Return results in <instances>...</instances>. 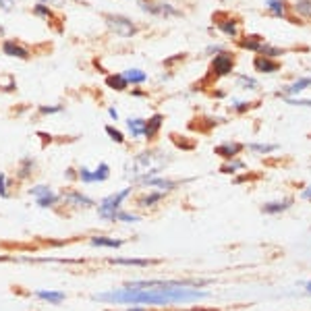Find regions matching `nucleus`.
Segmentation results:
<instances>
[{
	"label": "nucleus",
	"mask_w": 311,
	"mask_h": 311,
	"mask_svg": "<svg viewBox=\"0 0 311 311\" xmlns=\"http://www.w3.org/2000/svg\"><path fill=\"white\" fill-rule=\"evenodd\" d=\"M294 12L303 19H311V0H296L294 2Z\"/></svg>",
	"instance_id": "nucleus-23"
},
{
	"label": "nucleus",
	"mask_w": 311,
	"mask_h": 311,
	"mask_svg": "<svg viewBox=\"0 0 311 311\" xmlns=\"http://www.w3.org/2000/svg\"><path fill=\"white\" fill-rule=\"evenodd\" d=\"M292 202L290 200H284V202H274V204H266L262 208L264 214H278V212H284Z\"/></svg>",
	"instance_id": "nucleus-24"
},
{
	"label": "nucleus",
	"mask_w": 311,
	"mask_h": 311,
	"mask_svg": "<svg viewBox=\"0 0 311 311\" xmlns=\"http://www.w3.org/2000/svg\"><path fill=\"white\" fill-rule=\"evenodd\" d=\"M2 52H4L6 56H10V58H21V60L32 58L30 50H27L25 46H21L19 42H15V40H4V42H2Z\"/></svg>",
	"instance_id": "nucleus-7"
},
{
	"label": "nucleus",
	"mask_w": 311,
	"mask_h": 311,
	"mask_svg": "<svg viewBox=\"0 0 311 311\" xmlns=\"http://www.w3.org/2000/svg\"><path fill=\"white\" fill-rule=\"evenodd\" d=\"M260 54L262 56H268V58H274V56H282V54H284V50H282V48H274L270 44H264L262 50H260Z\"/></svg>",
	"instance_id": "nucleus-32"
},
{
	"label": "nucleus",
	"mask_w": 311,
	"mask_h": 311,
	"mask_svg": "<svg viewBox=\"0 0 311 311\" xmlns=\"http://www.w3.org/2000/svg\"><path fill=\"white\" fill-rule=\"evenodd\" d=\"M241 150H243L241 144H236V141H226V144L218 146L214 152H216V156H222V158H226V160H232L234 156H238Z\"/></svg>",
	"instance_id": "nucleus-11"
},
{
	"label": "nucleus",
	"mask_w": 311,
	"mask_h": 311,
	"mask_svg": "<svg viewBox=\"0 0 311 311\" xmlns=\"http://www.w3.org/2000/svg\"><path fill=\"white\" fill-rule=\"evenodd\" d=\"M122 75H124L126 81H129V83H135V86H139V83H144V81L148 79V75H146L141 68H126Z\"/></svg>",
	"instance_id": "nucleus-21"
},
{
	"label": "nucleus",
	"mask_w": 311,
	"mask_h": 311,
	"mask_svg": "<svg viewBox=\"0 0 311 311\" xmlns=\"http://www.w3.org/2000/svg\"><path fill=\"white\" fill-rule=\"evenodd\" d=\"M234 66V58L230 54H226V52H220L214 56V60H212V73H214L216 77H224V75H228L230 70Z\"/></svg>",
	"instance_id": "nucleus-5"
},
{
	"label": "nucleus",
	"mask_w": 311,
	"mask_h": 311,
	"mask_svg": "<svg viewBox=\"0 0 311 311\" xmlns=\"http://www.w3.org/2000/svg\"><path fill=\"white\" fill-rule=\"evenodd\" d=\"M168 158L166 154L158 152V150H148V152H141L137 154L135 158L126 164V176L133 178L135 182H141L146 178H152L158 174L162 168L166 166Z\"/></svg>",
	"instance_id": "nucleus-2"
},
{
	"label": "nucleus",
	"mask_w": 311,
	"mask_h": 311,
	"mask_svg": "<svg viewBox=\"0 0 311 311\" xmlns=\"http://www.w3.org/2000/svg\"><path fill=\"white\" fill-rule=\"evenodd\" d=\"M253 66H256L258 73H276L280 68V62L268 58V56H256V60H253Z\"/></svg>",
	"instance_id": "nucleus-10"
},
{
	"label": "nucleus",
	"mask_w": 311,
	"mask_h": 311,
	"mask_svg": "<svg viewBox=\"0 0 311 311\" xmlns=\"http://www.w3.org/2000/svg\"><path fill=\"white\" fill-rule=\"evenodd\" d=\"M238 46L243 50H251V52H260L264 46V40L260 36H247L243 40H238Z\"/></svg>",
	"instance_id": "nucleus-17"
},
{
	"label": "nucleus",
	"mask_w": 311,
	"mask_h": 311,
	"mask_svg": "<svg viewBox=\"0 0 311 311\" xmlns=\"http://www.w3.org/2000/svg\"><path fill=\"white\" fill-rule=\"evenodd\" d=\"M106 86L114 92H124L129 88V81L124 79L122 73H110V75H106Z\"/></svg>",
	"instance_id": "nucleus-13"
},
{
	"label": "nucleus",
	"mask_w": 311,
	"mask_h": 311,
	"mask_svg": "<svg viewBox=\"0 0 311 311\" xmlns=\"http://www.w3.org/2000/svg\"><path fill=\"white\" fill-rule=\"evenodd\" d=\"M162 122H164V116L162 114H154L146 120V131H144V137H148L150 141L156 139V135H158V131L162 129Z\"/></svg>",
	"instance_id": "nucleus-12"
},
{
	"label": "nucleus",
	"mask_w": 311,
	"mask_h": 311,
	"mask_svg": "<svg viewBox=\"0 0 311 311\" xmlns=\"http://www.w3.org/2000/svg\"><path fill=\"white\" fill-rule=\"evenodd\" d=\"M112 220H116V222H139V216L135 214H129V212H114V216H112Z\"/></svg>",
	"instance_id": "nucleus-33"
},
{
	"label": "nucleus",
	"mask_w": 311,
	"mask_h": 311,
	"mask_svg": "<svg viewBox=\"0 0 311 311\" xmlns=\"http://www.w3.org/2000/svg\"><path fill=\"white\" fill-rule=\"evenodd\" d=\"M214 23L218 25V30L228 36V38H238V23L234 19H230L228 15H222V12H218V15H214Z\"/></svg>",
	"instance_id": "nucleus-6"
},
{
	"label": "nucleus",
	"mask_w": 311,
	"mask_h": 311,
	"mask_svg": "<svg viewBox=\"0 0 311 311\" xmlns=\"http://www.w3.org/2000/svg\"><path fill=\"white\" fill-rule=\"evenodd\" d=\"M238 81H241L247 90H249V88H258V81L251 79V77H247V75H241V77H238Z\"/></svg>",
	"instance_id": "nucleus-39"
},
{
	"label": "nucleus",
	"mask_w": 311,
	"mask_h": 311,
	"mask_svg": "<svg viewBox=\"0 0 311 311\" xmlns=\"http://www.w3.org/2000/svg\"><path fill=\"white\" fill-rule=\"evenodd\" d=\"M249 150L258 152V154H270V152H276L278 146H276V144H251Z\"/></svg>",
	"instance_id": "nucleus-31"
},
{
	"label": "nucleus",
	"mask_w": 311,
	"mask_h": 311,
	"mask_svg": "<svg viewBox=\"0 0 311 311\" xmlns=\"http://www.w3.org/2000/svg\"><path fill=\"white\" fill-rule=\"evenodd\" d=\"M141 185H148V187H160L164 193L166 191H172L176 187L174 180H168V178H158V176H152V178H146L141 180Z\"/></svg>",
	"instance_id": "nucleus-15"
},
{
	"label": "nucleus",
	"mask_w": 311,
	"mask_h": 311,
	"mask_svg": "<svg viewBox=\"0 0 311 311\" xmlns=\"http://www.w3.org/2000/svg\"><path fill=\"white\" fill-rule=\"evenodd\" d=\"M34 15H36V17H42V19H48V21H50V19H54V12H52V8H50V6H46V4H40V2L34 6Z\"/></svg>",
	"instance_id": "nucleus-28"
},
{
	"label": "nucleus",
	"mask_w": 311,
	"mask_h": 311,
	"mask_svg": "<svg viewBox=\"0 0 311 311\" xmlns=\"http://www.w3.org/2000/svg\"><path fill=\"white\" fill-rule=\"evenodd\" d=\"M79 178H81L83 182H94V170H90V168L83 166L81 170H79Z\"/></svg>",
	"instance_id": "nucleus-37"
},
{
	"label": "nucleus",
	"mask_w": 311,
	"mask_h": 311,
	"mask_svg": "<svg viewBox=\"0 0 311 311\" xmlns=\"http://www.w3.org/2000/svg\"><path fill=\"white\" fill-rule=\"evenodd\" d=\"M131 187H126V189H122V191H118V193H112V195H108L106 200H102V204H100V216L104 218V220H112V216H114V212H118L120 210V206H122V202L126 200V197L131 195Z\"/></svg>",
	"instance_id": "nucleus-4"
},
{
	"label": "nucleus",
	"mask_w": 311,
	"mask_h": 311,
	"mask_svg": "<svg viewBox=\"0 0 311 311\" xmlns=\"http://www.w3.org/2000/svg\"><path fill=\"white\" fill-rule=\"evenodd\" d=\"M60 197H62L66 204L77 206V208H92V206H94V200H90L88 195H83V193H79V191H64Z\"/></svg>",
	"instance_id": "nucleus-9"
},
{
	"label": "nucleus",
	"mask_w": 311,
	"mask_h": 311,
	"mask_svg": "<svg viewBox=\"0 0 311 311\" xmlns=\"http://www.w3.org/2000/svg\"><path fill=\"white\" fill-rule=\"evenodd\" d=\"M104 21L108 25V30L120 38H133L137 34V25L122 15H104Z\"/></svg>",
	"instance_id": "nucleus-3"
},
{
	"label": "nucleus",
	"mask_w": 311,
	"mask_h": 311,
	"mask_svg": "<svg viewBox=\"0 0 311 311\" xmlns=\"http://www.w3.org/2000/svg\"><path fill=\"white\" fill-rule=\"evenodd\" d=\"M126 311H146V309H139V307H129Z\"/></svg>",
	"instance_id": "nucleus-48"
},
{
	"label": "nucleus",
	"mask_w": 311,
	"mask_h": 311,
	"mask_svg": "<svg viewBox=\"0 0 311 311\" xmlns=\"http://www.w3.org/2000/svg\"><path fill=\"white\" fill-rule=\"evenodd\" d=\"M108 116H110V118H114V120H118V112H116L114 108H108Z\"/></svg>",
	"instance_id": "nucleus-45"
},
{
	"label": "nucleus",
	"mask_w": 311,
	"mask_h": 311,
	"mask_svg": "<svg viewBox=\"0 0 311 311\" xmlns=\"http://www.w3.org/2000/svg\"><path fill=\"white\" fill-rule=\"evenodd\" d=\"M122 238H110V236H92L94 247H108V249H118L122 247Z\"/></svg>",
	"instance_id": "nucleus-16"
},
{
	"label": "nucleus",
	"mask_w": 311,
	"mask_h": 311,
	"mask_svg": "<svg viewBox=\"0 0 311 311\" xmlns=\"http://www.w3.org/2000/svg\"><path fill=\"white\" fill-rule=\"evenodd\" d=\"M141 8H144L146 12H152V15H158V17H170V15H178V10L172 8V4H156V2H148V0H144L141 2Z\"/></svg>",
	"instance_id": "nucleus-8"
},
{
	"label": "nucleus",
	"mask_w": 311,
	"mask_h": 311,
	"mask_svg": "<svg viewBox=\"0 0 311 311\" xmlns=\"http://www.w3.org/2000/svg\"><path fill=\"white\" fill-rule=\"evenodd\" d=\"M12 4H15L12 0H0V8H2V10H10Z\"/></svg>",
	"instance_id": "nucleus-44"
},
{
	"label": "nucleus",
	"mask_w": 311,
	"mask_h": 311,
	"mask_svg": "<svg viewBox=\"0 0 311 311\" xmlns=\"http://www.w3.org/2000/svg\"><path fill=\"white\" fill-rule=\"evenodd\" d=\"M303 200H311V187H307V189L303 191Z\"/></svg>",
	"instance_id": "nucleus-46"
},
{
	"label": "nucleus",
	"mask_w": 311,
	"mask_h": 311,
	"mask_svg": "<svg viewBox=\"0 0 311 311\" xmlns=\"http://www.w3.org/2000/svg\"><path fill=\"white\" fill-rule=\"evenodd\" d=\"M110 264H118V266H137V268H146L152 262L150 260H135V258H112Z\"/></svg>",
	"instance_id": "nucleus-22"
},
{
	"label": "nucleus",
	"mask_w": 311,
	"mask_h": 311,
	"mask_svg": "<svg viewBox=\"0 0 311 311\" xmlns=\"http://www.w3.org/2000/svg\"><path fill=\"white\" fill-rule=\"evenodd\" d=\"M288 104H294V106H309V108H311V100H290V98H288Z\"/></svg>",
	"instance_id": "nucleus-43"
},
{
	"label": "nucleus",
	"mask_w": 311,
	"mask_h": 311,
	"mask_svg": "<svg viewBox=\"0 0 311 311\" xmlns=\"http://www.w3.org/2000/svg\"><path fill=\"white\" fill-rule=\"evenodd\" d=\"M30 193L36 197V200H44V197H50V195H54V191H52L50 187H46V185H38V187L30 189Z\"/></svg>",
	"instance_id": "nucleus-29"
},
{
	"label": "nucleus",
	"mask_w": 311,
	"mask_h": 311,
	"mask_svg": "<svg viewBox=\"0 0 311 311\" xmlns=\"http://www.w3.org/2000/svg\"><path fill=\"white\" fill-rule=\"evenodd\" d=\"M58 200H60V195H50V197H44V200H36L38 202V206L40 208H52V206H56L58 204Z\"/></svg>",
	"instance_id": "nucleus-35"
},
{
	"label": "nucleus",
	"mask_w": 311,
	"mask_h": 311,
	"mask_svg": "<svg viewBox=\"0 0 311 311\" xmlns=\"http://www.w3.org/2000/svg\"><path fill=\"white\" fill-rule=\"evenodd\" d=\"M126 126H129V133L133 137H144V131H146V120L144 118H129L126 120Z\"/></svg>",
	"instance_id": "nucleus-20"
},
{
	"label": "nucleus",
	"mask_w": 311,
	"mask_h": 311,
	"mask_svg": "<svg viewBox=\"0 0 311 311\" xmlns=\"http://www.w3.org/2000/svg\"><path fill=\"white\" fill-rule=\"evenodd\" d=\"M241 168H245V164H243L241 160H234V162L224 164V166L220 168V172H224V174H232L234 170H241Z\"/></svg>",
	"instance_id": "nucleus-34"
},
{
	"label": "nucleus",
	"mask_w": 311,
	"mask_h": 311,
	"mask_svg": "<svg viewBox=\"0 0 311 311\" xmlns=\"http://www.w3.org/2000/svg\"><path fill=\"white\" fill-rule=\"evenodd\" d=\"M311 86V77H303V79H299V81H294L290 88H286L284 90V94L286 96H292V94H299V92H303L305 88H309Z\"/></svg>",
	"instance_id": "nucleus-26"
},
{
	"label": "nucleus",
	"mask_w": 311,
	"mask_h": 311,
	"mask_svg": "<svg viewBox=\"0 0 311 311\" xmlns=\"http://www.w3.org/2000/svg\"><path fill=\"white\" fill-rule=\"evenodd\" d=\"M162 197H164V191H152L150 195H144V197H141V200H139V206H141V208H152L154 204H158Z\"/></svg>",
	"instance_id": "nucleus-25"
},
{
	"label": "nucleus",
	"mask_w": 311,
	"mask_h": 311,
	"mask_svg": "<svg viewBox=\"0 0 311 311\" xmlns=\"http://www.w3.org/2000/svg\"><path fill=\"white\" fill-rule=\"evenodd\" d=\"M34 168H36L34 158H23L21 164H19V168H17V176L19 178H30L32 172H34Z\"/></svg>",
	"instance_id": "nucleus-19"
},
{
	"label": "nucleus",
	"mask_w": 311,
	"mask_h": 311,
	"mask_svg": "<svg viewBox=\"0 0 311 311\" xmlns=\"http://www.w3.org/2000/svg\"><path fill=\"white\" fill-rule=\"evenodd\" d=\"M249 108H251L249 102H234V110H236V112H245V110H249Z\"/></svg>",
	"instance_id": "nucleus-42"
},
{
	"label": "nucleus",
	"mask_w": 311,
	"mask_h": 311,
	"mask_svg": "<svg viewBox=\"0 0 311 311\" xmlns=\"http://www.w3.org/2000/svg\"><path fill=\"white\" fill-rule=\"evenodd\" d=\"M268 10L276 17H286V0H268L266 2Z\"/></svg>",
	"instance_id": "nucleus-18"
},
{
	"label": "nucleus",
	"mask_w": 311,
	"mask_h": 311,
	"mask_svg": "<svg viewBox=\"0 0 311 311\" xmlns=\"http://www.w3.org/2000/svg\"><path fill=\"white\" fill-rule=\"evenodd\" d=\"M307 290H309V292H311V282H309V284H307Z\"/></svg>",
	"instance_id": "nucleus-49"
},
{
	"label": "nucleus",
	"mask_w": 311,
	"mask_h": 311,
	"mask_svg": "<svg viewBox=\"0 0 311 311\" xmlns=\"http://www.w3.org/2000/svg\"><path fill=\"white\" fill-rule=\"evenodd\" d=\"M0 197H8V189H6V176L0 172Z\"/></svg>",
	"instance_id": "nucleus-41"
},
{
	"label": "nucleus",
	"mask_w": 311,
	"mask_h": 311,
	"mask_svg": "<svg viewBox=\"0 0 311 311\" xmlns=\"http://www.w3.org/2000/svg\"><path fill=\"white\" fill-rule=\"evenodd\" d=\"M66 176L68 178H75V170H73V168H66Z\"/></svg>",
	"instance_id": "nucleus-47"
},
{
	"label": "nucleus",
	"mask_w": 311,
	"mask_h": 311,
	"mask_svg": "<svg viewBox=\"0 0 311 311\" xmlns=\"http://www.w3.org/2000/svg\"><path fill=\"white\" fill-rule=\"evenodd\" d=\"M36 296L42 299V301L52 303V305H60L66 299V294L60 292V290H36Z\"/></svg>",
	"instance_id": "nucleus-14"
},
{
	"label": "nucleus",
	"mask_w": 311,
	"mask_h": 311,
	"mask_svg": "<svg viewBox=\"0 0 311 311\" xmlns=\"http://www.w3.org/2000/svg\"><path fill=\"white\" fill-rule=\"evenodd\" d=\"M62 112V106H40V114H56Z\"/></svg>",
	"instance_id": "nucleus-38"
},
{
	"label": "nucleus",
	"mask_w": 311,
	"mask_h": 311,
	"mask_svg": "<svg viewBox=\"0 0 311 311\" xmlns=\"http://www.w3.org/2000/svg\"><path fill=\"white\" fill-rule=\"evenodd\" d=\"M172 139H174V144L178 146V148H182V150H193L195 148V144H187V137H180V135H172Z\"/></svg>",
	"instance_id": "nucleus-36"
},
{
	"label": "nucleus",
	"mask_w": 311,
	"mask_h": 311,
	"mask_svg": "<svg viewBox=\"0 0 311 311\" xmlns=\"http://www.w3.org/2000/svg\"><path fill=\"white\" fill-rule=\"evenodd\" d=\"M40 4H46V6H64L66 0H38Z\"/></svg>",
	"instance_id": "nucleus-40"
},
{
	"label": "nucleus",
	"mask_w": 311,
	"mask_h": 311,
	"mask_svg": "<svg viewBox=\"0 0 311 311\" xmlns=\"http://www.w3.org/2000/svg\"><path fill=\"white\" fill-rule=\"evenodd\" d=\"M210 280H135L126 282L124 288L98 292L94 294V301L100 303H122V305H176V303H193L208 299L210 292L191 288V286H206Z\"/></svg>",
	"instance_id": "nucleus-1"
},
{
	"label": "nucleus",
	"mask_w": 311,
	"mask_h": 311,
	"mask_svg": "<svg viewBox=\"0 0 311 311\" xmlns=\"http://www.w3.org/2000/svg\"><path fill=\"white\" fill-rule=\"evenodd\" d=\"M108 176H110V166L106 162H100L94 170V182H104Z\"/></svg>",
	"instance_id": "nucleus-27"
},
{
	"label": "nucleus",
	"mask_w": 311,
	"mask_h": 311,
	"mask_svg": "<svg viewBox=\"0 0 311 311\" xmlns=\"http://www.w3.org/2000/svg\"><path fill=\"white\" fill-rule=\"evenodd\" d=\"M106 135L114 141V144H124V135H122V131H118L116 126H112V124H108L106 126Z\"/></svg>",
	"instance_id": "nucleus-30"
}]
</instances>
